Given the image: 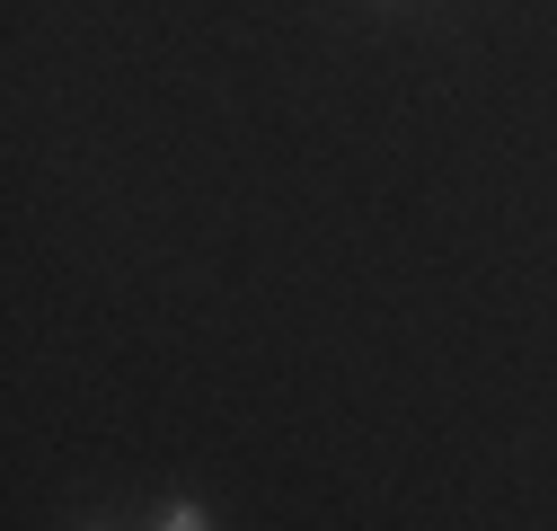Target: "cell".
I'll list each match as a JSON object with an SVG mask.
<instances>
[{
    "instance_id": "cell-1",
    "label": "cell",
    "mask_w": 557,
    "mask_h": 531,
    "mask_svg": "<svg viewBox=\"0 0 557 531\" xmlns=\"http://www.w3.org/2000/svg\"><path fill=\"white\" fill-rule=\"evenodd\" d=\"M160 531H213V522H203V505H169V514H160Z\"/></svg>"
}]
</instances>
